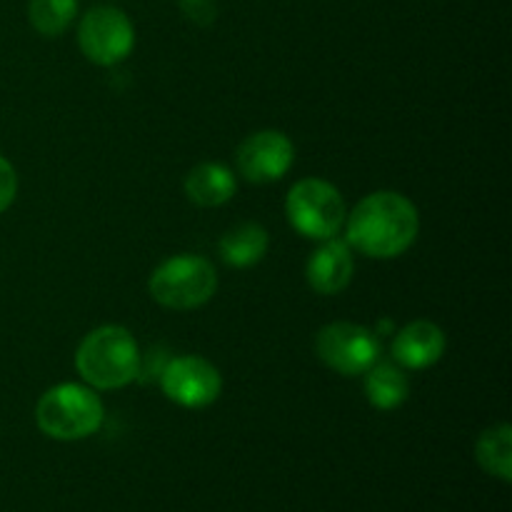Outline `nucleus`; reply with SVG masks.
<instances>
[{
    "label": "nucleus",
    "instance_id": "obj_10",
    "mask_svg": "<svg viewBox=\"0 0 512 512\" xmlns=\"http://www.w3.org/2000/svg\"><path fill=\"white\" fill-rule=\"evenodd\" d=\"M353 255H350L348 243L343 240H323L318 250L310 255L305 265V278L308 285L320 295H338L353 280Z\"/></svg>",
    "mask_w": 512,
    "mask_h": 512
},
{
    "label": "nucleus",
    "instance_id": "obj_7",
    "mask_svg": "<svg viewBox=\"0 0 512 512\" xmlns=\"http://www.w3.org/2000/svg\"><path fill=\"white\" fill-rule=\"evenodd\" d=\"M318 358L340 375H363L380 358L375 333L355 323H330L315 338Z\"/></svg>",
    "mask_w": 512,
    "mask_h": 512
},
{
    "label": "nucleus",
    "instance_id": "obj_5",
    "mask_svg": "<svg viewBox=\"0 0 512 512\" xmlns=\"http://www.w3.org/2000/svg\"><path fill=\"white\" fill-rule=\"evenodd\" d=\"M285 215L303 238L330 240L345 223V200L335 185L308 178L290 188Z\"/></svg>",
    "mask_w": 512,
    "mask_h": 512
},
{
    "label": "nucleus",
    "instance_id": "obj_18",
    "mask_svg": "<svg viewBox=\"0 0 512 512\" xmlns=\"http://www.w3.org/2000/svg\"><path fill=\"white\" fill-rule=\"evenodd\" d=\"M15 195H18V175H15L13 165L0 155V213L13 205Z\"/></svg>",
    "mask_w": 512,
    "mask_h": 512
},
{
    "label": "nucleus",
    "instance_id": "obj_3",
    "mask_svg": "<svg viewBox=\"0 0 512 512\" xmlns=\"http://www.w3.org/2000/svg\"><path fill=\"white\" fill-rule=\"evenodd\" d=\"M105 418L103 403L85 385L63 383L43 393L35 405V423L48 438L73 443L90 438L100 430Z\"/></svg>",
    "mask_w": 512,
    "mask_h": 512
},
{
    "label": "nucleus",
    "instance_id": "obj_4",
    "mask_svg": "<svg viewBox=\"0 0 512 512\" xmlns=\"http://www.w3.org/2000/svg\"><path fill=\"white\" fill-rule=\"evenodd\" d=\"M150 295L170 310H195L218 290L215 268L200 255H175L160 263L150 275Z\"/></svg>",
    "mask_w": 512,
    "mask_h": 512
},
{
    "label": "nucleus",
    "instance_id": "obj_2",
    "mask_svg": "<svg viewBox=\"0 0 512 512\" xmlns=\"http://www.w3.org/2000/svg\"><path fill=\"white\" fill-rule=\"evenodd\" d=\"M75 368L93 388L118 390L138 378L143 355L128 330L120 325H103L83 338L75 353Z\"/></svg>",
    "mask_w": 512,
    "mask_h": 512
},
{
    "label": "nucleus",
    "instance_id": "obj_14",
    "mask_svg": "<svg viewBox=\"0 0 512 512\" xmlns=\"http://www.w3.org/2000/svg\"><path fill=\"white\" fill-rule=\"evenodd\" d=\"M365 395L368 403L378 410H395L408 400L410 383L400 368L390 363L373 365L365 370Z\"/></svg>",
    "mask_w": 512,
    "mask_h": 512
},
{
    "label": "nucleus",
    "instance_id": "obj_6",
    "mask_svg": "<svg viewBox=\"0 0 512 512\" xmlns=\"http://www.w3.org/2000/svg\"><path fill=\"white\" fill-rule=\"evenodd\" d=\"M78 43L85 58L95 65H118L135 45V30L128 15L113 5H98L83 15Z\"/></svg>",
    "mask_w": 512,
    "mask_h": 512
},
{
    "label": "nucleus",
    "instance_id": "obj_13",
    "mask_svg": "<svg viewBox=\"0 0 512 512\" xmlns=\"http://www.w3.org/2000/svg\"><path fill=\"white\" fill-rule=\"evenodd\" d=\"M268 233L258 223H240L220 240V258L230 268H250L268 253Z\"/></svg>",
    "mask_w": 512,
    "mask_h": 512
},
{
    "label": "nucleus",
    "instance_id": "obj_15",
    "mask_svg": "<svg viewBox=\"0 0 512 512\" xmlns=\"http://www.w3.org/2000/svg\"><path fill=\"white\" fill-rule=\"evenodd\" d=\"M475 458L480 468L493 478L510 483L512 480V430L510 425L488 428L475 443Z\"/></svg>",
    "mask_w": 512,
    "mask_h": 512
},
{
    "label": "nucleus",
    "instance_id": "obj_9",
    "mask_svg": "<svg viewBox=\"0 0 512 512\" xmlns=\"http://www.w3.org/2000/svg\"><path fill=\"white\" fill-rule=\"evenodd\" d=\"M295 148L280 130H260L248 135L238 148V170L250 183H273L290 170Z\"/></svg>",
    "mask_w": 512,
    "mask_h": 512
},
{
    "label": "nucleus",
    "instance_id": "obj_17",
    "mask_svg": "<svg viewBox=\"0 0 512 512\" xmlns=\"http://www.w3.org/2000/svg\"><path fill=\"white\" fill-rule=\"evenodd\" d=\"M180 10L185 18L195 25H213L218 18V5L215 0H180Z\"/></svg>",
    "mask_w": 512,
    "mask_h": 512
},
{
    "label": "nucleus",
    "instance_id": "obj_12",
    "mask_svg": "<svg viewBox=\"0 0 512 512\" xmlns=\"http://www.w3.org/2000/svg\"><path fill=\"white\" fill-rule=\"evenodd\" d=\"M238 190L235 175L220 163H200L185 178V195L200 208H218Z\"/></svg>",
    "mask_w": 512,
    "mask_h": 512
},
{
    "label": "nucleus",
    "instance_id": "obj_11",
    "mask_svg": "<svg viewBox=\"0 0 512 512\" xmlns=\"http://www.w3.org/2000/svg\"><path fill=\"white\" fill-rule=\"evenodd\" d=\"M445 353V333L430 320L405 325L393 340L395 363L408 370H425L438 363Z\"/></svg>",
    "mask_w": 512,
    "mask_h": 512
},
{
    "label": "nucleus",
    "instance_id": "obj_16",
    "mask_svg": "<svg viewBox=\"0 0 512 512\" xmlns=\"http://www.w3.org/2000/svg\"><path fill=\"white\" fill-rule=\"evenodd\" d=\"M78 0H28V20L45 38H58L73 25Z\"/></svg>",
    "mask_w": 512,
    "mask_h": 512
},
{
    "label": "nucleus",
    "instance_id": "obj_8",
    "mask_svg": "<svg viewBox=\"0 0 512 512\" xmlns=\"http://www.w3.org/2000/svg\"><path fill=\"white\" fill-rule=\"evenodd\" d=\"M160 388L165 398L180 408H208L218 400L223 390V378L218 368L198 355H183L165 363L160 370Z\"/></svg>",
    "mask_w": 512,
    "mask_h": 512
},
{
    "label": "nucleus",
    "instance_id": "obj_1",
    "mask_svg": "<svg viewBox=\"0 0 512 512\" xmlns=\"http://www.w3.org/2000/svg\"><path fill=\"white\" fill-rule=\"evenodd\" d=\"M345 230L348 245L358 253L378 260L398 258L418 238V208L405 195L380 190L355 205Z\"/></svg>",
    "mask_w": 512,
    "mask_h": 512
}]
</instances>
